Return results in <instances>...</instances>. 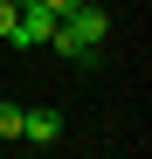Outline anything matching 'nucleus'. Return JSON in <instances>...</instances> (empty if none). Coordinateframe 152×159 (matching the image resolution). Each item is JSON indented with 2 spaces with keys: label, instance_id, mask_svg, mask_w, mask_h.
Here are the masks:
<instances>
[{
  "label": "nucleus",
  "instance_id": "obj_3",
  "mask_svg": "<svg viewBox=\"0 0 152 159\" xmlns=\"http://www.w3.org/2000/svg\"><path fill=\"white\" fill-rule=\"evenodd\" d=\"M62 21H69V35L83 42V48H104V35H111V14H104V7H90V0H83L76 14H62Z\"/></svg>",
  "mask_w": 152,
  "mask_h": 159
},
{
  "label": "nucleus",
  "instance_id": "obj_7",
  "mask_svg": "<svg viewBox=\"0 0 152 159\" xmlns=\"http://www.w3.org/2000/svg\"><path fill=\"white\" fill-rule=\"evenodd\" d=\"M7 28H14V0H0V42H7Z\"/></svg>",
  "mask_w": 152,
  "mask_h": 159
},
{
  "label": "nucleus",
  "instance_id": "obj_1",
  "mask_svg": "<svg viewBox=\"0 0 152 159\" xmlns=\"http://www.w3.org/2000/svg\"><path fill=\"white\" fill-rule=\"evenodd\" d=\"M48 35H56V14H48V7H21L14 28H7V48H42Z\"/></svg>",
  "mask_w": 152,
  "mask_h": 159
},
{
  "label": "nucleus",
  "instance_id": "obj_6",
  "mask_svg": "<svg viewBox=\"0 0 152 159\" xmlns=\"http://www.w3.org/2000/svg\"><path fill=\"white\" fill-rule=\"evenodd\" d=\"M42 7H48V14L62 21V14H76V7H83V0H42Z\"/></svg>",
  "mask_w": 152,
  "mask_h": 159
},
{
  "label": "nucleus",
  "instance_id": "obj_4",
  "mask_svg": "<svg viewBox=\"0 0 152 159\" xmlns=\"http://www.w3.org/2000/svg\"><path fill=\"white\" fill-rule=\"evenodd\" d=\"M42 48H56V56H62V62H83V69L97 62V48H83V42H76V35H69V21H56V35H48Z\"/></svg>",
  "mask_w": 152,
  "mask_h": 159
},
{
  "label": "nucleus",
  "instance_id": "obj_8",
  "mask_svg": "<svg viewBox=\"0 0 152 159\" xmlns=\"http://www.w3.org/2000/svg\"><path fill=\"white\" fill-rule=\"evenodd\" d=\"M21 7H42V0H14V14H21Z\"/></svg>",
  "mask_w": 152,
  "mask_h": 159
},
{
  "label": "nucleus",
  "instance_id": "obj_5",
  "mask_svg": "<svg viewBox=\"0 0 152 159\" xmlns=\"http://www.w3.org/2000/svg\"><path fill=\"white\" fill-rule=\"evenodd\" d=\"M0 139H21V104L0 97Z\"/></svg>",
  "mask_w": 152,
  "mask_h": 159
},
{
  "label": "nucleus",
  "instance_id": "obj_2",
  "mask_svg": "<svg viewBox=\"0 0 152 159\" xmlns=\"http://www.w3.org/2000/svg\"><path fill=\"white\" fill-rule=\"evenodd\" d=\"M21 139H28V145H56V139H62V111H56V104L21 111Z\"/></svg>",
  "mask_w": 152,
  "mask_h": 159
}]
</instances>
